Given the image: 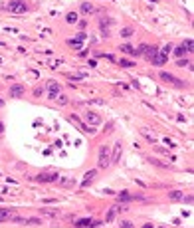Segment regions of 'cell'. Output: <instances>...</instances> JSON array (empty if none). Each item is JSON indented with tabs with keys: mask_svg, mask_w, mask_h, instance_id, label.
<instances>
[{
	"mask_svg": "<svg viewBox=\"0 0 194 228\" xmlns=\"http://www.w3.org/2000/svg\"><path fill=\"white\" fill-rule=\"evenodd\" d=\"M111 165V157H109V147L103 145L99 149V159H97V169H107Z\"/></svg>",
	"mask_w": 194,
	"mask_h": 228,
	"instance_id": "cell-1",
	"label": "cell"
},
{
	"mask_svg": "<svg viewBox=\"0 0 194 228\" xmlns=\"http://www.w3.org/2000/svg\"><path fill=\"white\" fill-rule=\"evenodd\" d=\"M6 8L12 14H24V12H28V4L24 2V0H12V2H8Z\"/></svg>",
	"mask_w": 194,
	"mask_h": 228,
	"instance_id": "cell-2",
	"label": "cell"
},
{
	"mask_svg": "<svg viewBox=\"0 0 194 228\" xmlns=\"http://www.w3.org/2000/svg\"><path fill=\"white\" fill-rule=\"evenodd\" d=\"M161 79H162V81H167V84L176 85V87H184V81H182V79L174 78L172 73H168V72H161Z\"/></svg>",
	"mask_w": 194,
	"mask_h": 228,
	"instance_id": "cell-3",
	"label": "cell"
},
{
	"mask_svg": "<svg viewBox=\"0 0 194 228\" xmlns=\"http://www.w3.org/2000/svg\"><path fill=\"white\" fill-rule=\"evenodd\" d=\"M58 179H60L58 173H56V171H50V173H40L34 181H38V182H54V181H58Z\"/></svg>",
	"mask_w": 194,
	"mask_h": 228,
	"instance_id": "cell-4",
	"label": "cell"
},
{
	"mask_svg": "<svg viewBox=\"0 0 194 228\" xmlns=\"http://www.w3.org/2000/svg\"><path fill=\"white\" fill-rule=\"evenodd\" d=\"M24 93H26V87H24V84H14V85H10V97L18 99V97H22Z\"/></svg>",
	"mask_w": 194,
	"mask_h": 228,
	"instance_id": "cell-5",
	"label": "cell"
},
{
	"mask_svg": "<svg viewBox=\"0 0 194 228\" xmlns=\"http://www.w3.org/2000/svg\"><path fill=\"white\" fill-rule=\"evenodd\" d=\"M125 210H127V206H123V204H121V206H113V208H111V210L107 212V216H105V222H111V220H113V218H115L117 214L125 212Z\"/></svg>",
	"mask_w": 194,
	"mask_h": 228,
	"instance_id": "cell-6",
	"label": "cell"
},
{
	"mask_svg": "<svg viewBox=\"0 0 194 228\" xmlns=\"http://www.w3.org/2000/svg\"><path fill=\"white\" fill-rule=\"evenodd\" d=\"M99 222H93L91 218H81V220L75 222V228H97Z\"/></svg>",
	"mask_w": 194,
	"mask_h": 228,
	"instance_id": "cell-7",
	"label": "cell"
},
{
	"mask_svg": "<svg viewBox=\"0 0 194 228\" xmlns=\"http://www.w3.org/2000/svg\"><path fill=\"white\" fill-rule=\"evenodd\" d=\"M14 222L18 224H42V218H20V216H12Z\"/></svg>",
	"mask_w": 194,
	"mask_h": 228,
	"instance_id": "cell-8",
	"label": "cell"
},
{
	"mask_svg": "<svg viewBox=\"0 0 194 228\" xmlns=\"http://www.w3.org/2000/svg\"><path fill=\"white\" fill-rule=\"evenodd\" d=\"M167 60H168V56L161 50V52H156V54H154L153 64H154V65H164V64H167Z\"/></svg>",
	"mask_w": 194,
	"mask_h": 228,
	"instance_id": "cell-9",
	"label": "cell"
},
{
	"mask_svg": "<svg viewBox=\"0 0 194 228\" xmlns=\"http://www.w3.org/2000/svg\"><path fill=\"white\" fill-rule=\"evenodd\" d=\"M48 85H50V99H54L56 101V97H58V93H60V84L58 81H48Z\"/></svg>",
	"mask_w": 194,
	"mask_h": 228,
	"instance_id": "cell-10",
	"label": "cell"
},
{
	"mask_svg": "<svg viewBox=\"0 0 194 228\" xmlns=\"http://www.w3.org/2000/svg\"><path fill=\"white\" fill-rule=\"evenodd\" d=\"M95 175H97V171H87L85 173V176H83V182H81V187H89L91 182H93V179H95Z\"/></svg>",
	"mask_w": 194,
	"mask_h": 228,
	"instance_id": "cell-11",
	"label": "cell"
},
{
	"mask_svg": "<svg viewBox=\"0 0 194 228\" xmlns=\"http://www.w3.org/2000/svg\"><path fill=\"white\" fill-rule=\"evenodd\" d=\"M119 159H121V141H117L113 145V159H111V163H119Z\"/></svg>",
	"mask_w": 194,
	"mask_h": 228,
	"instance_id": "cell-12",
	"label": "cell"
},
{
	"mask_svg": "<svg viewBox=\"0 0 194 228\" xmlns=\"http://www.w3.org/2000/svg\"><path fill=\"white\" fill-rule=\"evenodd\" d=\"M14 212L10 208H0V222H6V220H12Z\"/></svg>",
	"mask_w": 194,
	"mask_h": 228,
	"instance_id": "cell-13",
	"label": "cell"
},
{
	"mask_svg": "<svg viewBox=\"0 0 194 228\" xmlns=\"http://www.w3.org/2000/svg\"><path fill=\"white\" fill-rule=\"evenodd\" d=\"M117 198H119L121 202H129V200H135V198H141V196H133L131 192L123 190V192H119V195H117Z\"/></svg>",
	"mask_w": 194,
	"mask_h": 228,
	"instance_id": "cell-14",
	"label": "cell"
},
{
	"mask_svg": "<svg viewBox=\"0 0 194 228\" xmlns=\"http://www.w3.org/2000/svg\"><path fill=\"white\" fill-rule=\"evenodd\" d=\"M79 10H81L83 14H93V12H97V8H95L93 4H89V2H83V4L79 6Z\"/></svg>",
	"mask_w": 194,
	"mask_h": 228,
	"instance_id": "cell-15",
	"label": "cell"
},
{
	"mask_svg": "<svg viewBox=\"0 0 194 228\" xmlns=\"http://www.w3.org/2000/svg\"><path fill=\"white\" fill-rule=\"evenodd\" d=\"M111 22H113V20H109V18H103L99 22V28L105 32V36H109V26H111Z\"/></svg>",
	"mask_w": 194,
	"mask_h": 228,
	"instance_id": "cell-16",
	"label": "cell"
},
{
	"mask_svg": "<svg viewBox=\"0 0 194 228\" xmlns=\"http://www.w3.org/2000/svg\"><path fill=\"white\" fill-rule=\"evenodd\" d=\"M156 52H159V50H156V46H147V50H145L143 56H147V60H153Z\"/></svg>",
	"mask_w": 194,
	"mask_h": 228,
	"instance_id": "cell-17",
	"label": "cell"
},
{
	"mask_svg": "<svg viewBox=\"0 0 194 228\" xmlns=\"http://www.w3.org/2000/svg\"><path fill=\"white\" fill-rule=\"evenodd\" d=\"M87 121H91L93 125H99L101 123V117L97 115V113H93V111H89V113H87Z\"/></svg>",
	"mask_w": 194,
	"mask_h": 228,
	"instance_id": "cell-18",
	"label": "cell"
},
{
	"mask_svg": "<svg viewBox=\"0 0 194 228\" xmlns=\"http://www.w3.org/2000/svg\"><path fill=\"white\" fill-rule=\"evenodd\" d=\"M121 52H127L129 56H139L137 48H133V46H123V48H121Z\"/></svg>",
	"mask_w": 194,
	"mask_h": 228,
	"instance_id": "cell-19",
	"label": "cell"
},
{
	"mask_svg": "<svg viewBox=\"0 0 194 228\" xmlns=\"http://www.w3.org/2000/svg\"><path fill=\"white\" fill-rule=\"evenodd\" d=\"M168 198H170V200H182L184 196H182L180 190H172V192H168Z\"/></svg>",
	"mask_w": 194,
	"mask_h": 228,
	"instance_id": "cell-20",
	"label": "cell"
},
{
	"mask_svg": "<svg viewBox=\"0 0 194 228\" xmlns=\"http://www.w3.org/2000/svg\"><path fill=\"white\" fill-rule=\"evenodd\" d=\"M66 22H67V24H75V22H77V14H75V12H67L66 14Z\"/></svg>",
	"mask_w": 194,
	"mask_h": 228,
	"instance_id": "cell-21",
	"label": "cell"
},
{
	"mask_svg": "<svg viewBox=\"0 0 194 228\" xmlns=\"http://www.w3.org/2000/svg\"><path fill=\"white\" fill-rule=\"evenodd\" d=\"M182 48L186 50V54H192V40L188 38V40H184V44H182Z\"/></svg>",
	"mask_w": 194,
	"mask_h": 228,
	"instance_id": "cell-22",
	"label": "cell"
},
{
	"mask_svg": "<svg viewBox=\"0 0 194 228\" xmlns=\"http://www.w3.org/2000/svg\"><path fill=\"white\" fill-rule=\"evenodd\" d=\"M133 28H123V30H121V36H123V38H131V36H133Z\"/></svg>",
	"mask_w": 194,
	"mask_h": 228,
	"instance_id": "cell-23",
	"label": "cell"
},
{
	"mask_svg": "<svg viewBox=\"0 0 194 228\" xmlns=\"http://www.w3.org/2000/svg\"><path fill=\"white\" fill-rule=\"evenodd\" d=\"M67 44L71 46V48H74V50H81V42H79V40H69V42H67Z\"/></svg>",
	"mask_w": 194,
	"mask_h": 228,
	"instance_id": "cell-24",
	"label": "cell"
},
{
	"mask_svg": "<svg viewBox=\"0 0 194 228\" xmlns=\"http://www.w3.org/2000/svg\"><path fill=\"white\" fill-rule=\"evenodd\" d=\"M56 101H58L60 105H67V101H69V99H67V95H60V97H56Z\"/></svg>",
	"mask_w": 194,
	"mask_h": 228,
	"instance_id": "cell-25",
	"label": "cell"
},
{
	"mask_svg": "<svg viewBox=\"0 0 194 228\" xmlns=\"http://www.w3.org/2000/svg\"><path fill=\"white\" fill-rule=\"evenodd\" d=\"M119 64L123 65V68H135L133 62H129V60H119Z\"/></svg>",
	"mask_w": 194,
	"mask_h": 228,
	"instance_id": "cell-26",
	"label": "cell"
},
{
	"mask_svg": "<svg viewBox=\"0 0 194 228\" xmlns=\"http://www.w3.org/2000/svg\"><path fill=\"white\" fill-rule=\"evenodd\" d=\"M60 184H61V187H71V184H74V181H71V179H61Z\"/></svg>",
	"mask_w": 194,
	"mask_h": 228,
	"instance_id": "cell-27",
	"label": "cell"
},
{
	"mask_svg": "<svg viewBox=\"0 0 194 228\" xmlns=\"http://www.w3.org/2000/svg\"><path fill=\"white\" fill-rule=\"evenodd\" d=\"M176 56H178V58H182V56H184V54H186V50H184V48H182V46H178V48H176Z\"/></svg>",
	"mask_w": 194,
	"mask_h": 228,
	"instance_id": "cell-28",
	"label": "cell"
},
{
	"mask_svg": "<svg viewBox=\"0 0 194 228\" xmlns=\"http://www.w3.org/2000/svg\"><path fill=\"white\" fill-rule=\"evenodd\" d=\"M178 65H180V68H186V65H190V62H188L186 58H180L178 60Z\"/></svg>",
	"mask_w": 194,
	"mask_h": 228,
	"instance_id": "cell-29",
	"label": "cell"
},
{
	"mask_svg": "<svg viewBox=\"0 0 194 228\" xmlns=\"http://www.w3.org/2000/svg\"><path fill=\"white\" fill-rule=\"evenodd\" d=\"M121 228H135V226H133V222H129V220H123V222H121Z\"/></svg>",
	"mask_w": 194,
	"mask_h": 228,
	"instance_id": "cell-30",
	"label": "cell"
},
{
	"mask_svg": "<svg viewBox=\"0 0 194 228\" xmlns=\"http://www.w3.org/2000/svg\"><path fill=\"white\" fill-rule=\"evenodd\" d=\"M42 212H44V214H48V216H56V214H58V212H54V210H48V208H44Z\"/></svg>",
	"mask_w": 194,
	"mask_h": 228,
	"instance_id": "cell-31",
	"label": "cell"
},
{
	"mask_svg": "<svg viewBox=\"0 0 194 228\" xmlns=\"http://www.w3.org/2000/svg\"><path fill=\"white\" fill-rule=\"evenodd\" d=\"M85 38H87V34L79 32V34H77V38H75V40H79V42H83V40H85Z\"/></svg>",
	"mask_w": 194,
	"mask_h": 228,
	"instance_id": "cell-32",
	"label": "cell"
},
{
	"mask_svg": "<svg viewBox=\"0 0 194 228\" xmlns=\"http://www.w3.org/2000/svg\"><path fill=\"white\" fill-rule=\"evenodd\" d=\"M42 91H44L42 87H36V89H34V95H42Z\"/></svg>",
	"mask_w": 194,
	"mask_h": 228,
	"instance_id": "cell-33",
	"label": "cell"
},
{
	"mask_svg": "<svg viewBox=\"0 0 194 228\" xmlns=\"http://www.w3.org/2000/svg\"><path fill=\"white\" fill-rule=\"evenodd\" d=\"M143 228H153V224H145V226H143Z\"/></svg>",
	"mask_w": 194,
	"mask_h": 228,
	"instance_id": "cell-34",
	"label": "cell"
},
{
	"mask_svg": "<svg viewBox=\"0 0 194 228\" xmlns=\"http://www.w3.org/2000/svg\"><path fill=\"white\" fill-rule=\"evenodd\" d=\"M2 131H4V125H2V123H0V133H2Z\"/></svg>",
	"mask_w": 194,
	"mask_h": 228,
	"instance_id": "cell-35",
	"label": "cell"
},
{
	"mask_svg": "<svg viewBox=\"0 0 194 228\" xmlns=\"http://www.w3.org/2000/svg\"><path fill=\"white\" fill-rule=\"evenodd\" d=\"M0 107H2V99H0Z\"/></svg>",
	"mask_w": 194,
	"mask_h": 228,
	"instance_id": "cell-36",
	"label": "cell"
}]
</instances>
